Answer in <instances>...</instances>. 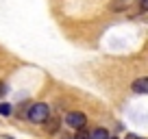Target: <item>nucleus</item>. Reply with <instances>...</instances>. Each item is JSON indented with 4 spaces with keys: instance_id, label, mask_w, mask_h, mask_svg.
I'll return each mask as SVG.
<instances>
[{
    "instance_id": "obj_1",
    "label": "nucleus",
    "mask_w": 148,
    "mask_h": 139,
    "mask_svg": "<svg viewBox=\"0 0 148 139\" xmlns=\"http://www.w3.org/2000/svg\"><path fill=\"white\" fill-rule=\"evenodd\" d=\"M26 117H28L31 124H44V122L50 117V107H48L46 102H35L26 111Z\"/></svg>"
},
{
    "instance_id": "obj_2",
    "label": "nucleus",
    "mask_w": 148,
    "mask_h": 139,
    "mask_svg": "<svg viewBox=\"0 0 148 139\" xmlns=\"http://www.w3.org/2000/svg\"><path fill=\"white\" fill-rule=\"evenodd\" d=\"M65 124L76 130V128H83V126L87 124V117H85V113H81V111H70L68 115H65Z\"/></svg>"
},
{
    "instance_id": "obj_3",
    "label": "nucleus",
    "mask_w": 148,
    "mask_h": 139,
    "mask_svg": "<svg viewBox=\"0 0 148 139\" xmlns=\"http://www.w3.org/2000/svg\"><path fill=\"white\" fill-rule=\"evenodd\" d=\"M131 89H133L135 93H148V78H146V76H142V78L133 80Z\"/></svg>"
},
{
    "instance_id": "obj_4",
    "label": "nucleus",
    "mask_w": 148,
    "mask_h": 139,
    "mask_svg": "<svg viewBox=\"0 0 148 139\" xmlns=\"http://www.w3.org/2000/svg\"><path fill=\"white\" fill-rule=\"evenodd\" d=\"M89 139H111V135H109L107 128H96V130L89 133Z\"/></svg>"
},
{
    "instance_id": "obj_5",
    "label": "nucleus",
    "mask_w": 148,
    "mask_h": 139,
    "mask_svg": "<svg viewBox=\"0 0 148 139\" xmlns=\"http://www.w3.org/2000/svg\"><path fill=\"white\" fill-rule=\"evenodd\" d=\"M131 2H133V0H113V2H111V9L113 11H124V9L131 7Z\"/></svg>"
},
{
    "instance_id": "obj_6",
    "label": "nucleus",
    "mask_w": 148,
    "mask_h": 139,
    "mask_svg": "<svg viewBox=\"0 0 148 139\" xmlns=\"http://www.w3.org/2000/svg\"><path fill=\"white\" fill-rule=\"evenodd\" d=\"M44 126H46L48 133H57V128L61 126V120H50V117H48V120L44 122Z\"/></svg>"
},
{
    "instance_id": "obj_7",
    "label": "nucleus",
    "mask_w": 148,
    "mask_h": 139,
    "mask_svg": "<svg viewBox=\"0 0 148 139\" xmlns=\"http://www.w3.org/2000/svg\"><path fill=\"white\" fill-rule=\"evenodd\" d=\"M13 113V107L9 102H0V115H11Z\"/></svg>"
},
{
    "instance_id": "obj_8",
    "label": "nucleus",
    "mask_w": 148,
    "mask_h": 139,
    "mask_svg": "<svg viewBox=\"0 0 148 139\" xmlns=\"http://www.w3.org/2000/svg\"><path fill=\"white\" fill-rule=\"evenodd\" d=\"M74 139H89V130L85 128H76V135H74Z\"/></svg>"
},
{
    "instance_id": "obj_9",
    "label": "nucleus",
    "mask_w": 148,
    "mask_h": 139,
    "mask_svg": "<svg viewBox=\"0 0 148 139\" xmlns=\"http://www.w3.org/2000/svg\"><path fill=\"white\" fill-rule=\"evenodd\" d=\"M7 93V83H2V80H0V98L5 96Z\"/></svg>"
},
{
    "instance_id": "obj_10",
    "label": "nucleus",
    "mask_w": 148,
    "mask_h": 139,
    "mask_svg": "<svg viewBox=\"0 0 148 139\" xmlns=\"http://www.w3.org/2000/svg\"><path fill=\"white\" fill-rule=\"evenodd\" d=\"M124 139H144V137H142V135H135V133H129Z\"/></svg>"
},
{
    "instance_id": "obj_11",
    "label": "nucleus",
    "mask_w": 148,
    "mask_h": 139,
    "mask_svg": "<svg viewBox=\"0 0 148 139\" xmlns=\"http://www.w3.org/2000/svg\"><path fill=\"white\" fill-rule=\"evenodd\" d=\"M139 7H142V11L148 9V0H139Z\"/></svg>"
},
{
    "instance_id": "obj_12",
    "label": "nucleus",
    "mask_w": 148,
    "mask_h": 139,
    "mask_svg": "<svg viewBox=\"0 0 148 139\" xmlns=\"http://www.w3.org/2000/svg\"><path fill=\"white\" fill-rule=\"evenodd\" d=\"M113 139H116V137H113Z\"/></svg>"
}]
</instances>
